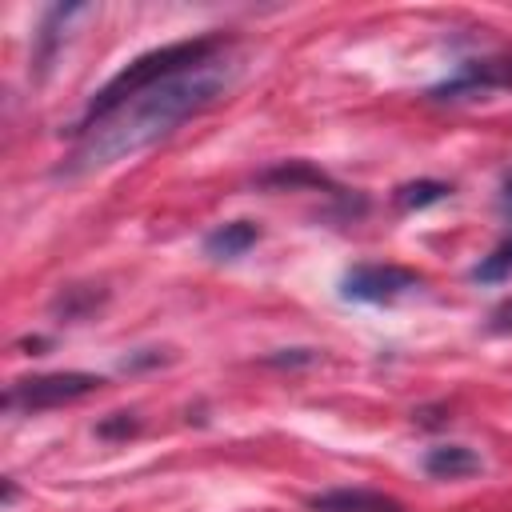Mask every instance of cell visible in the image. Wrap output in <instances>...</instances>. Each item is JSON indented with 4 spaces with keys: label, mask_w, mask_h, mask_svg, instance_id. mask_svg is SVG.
Masks as SVG:
<instances>
[{
    "label": "cell",
    "mask_w": 512,
    "mask_h": 512,
    "mask_svg": "<svg viewBox=\"0 0 512 512\" xmlns=\"http://www.w3.org/2000/svg\"><path fill=\"white\" fill-rule=\"evenodd\" d=\"M260 184H264V188H300V184L332 188V180H328L324 172H316L312 164H304V160H288V164H276V168L260 172Z\"/></svg>",
    "instance_id": "9"
},
{
    "label": "cell",
    "mask_w": 512,
    "mask_h": 512,
    "mask_svg": "<svg viewBox=\"0 0 512 512\" xmlns=\"http://www.w3.org/2000/svg\"><path fill=\"white\" fill-rule=\"evenodd\" d=\"M232 76H236V60L224 48L192 68H180V72L140 88L112 112H104L88 124H76V148L68 152L60 172L84 176V172H100V168L140 156L144 148H152L168 132H176L188 116L216 104L228 92Z\"/></svg>",
    "instance_id": "1"
},
{
    "label": "cell",
    "mask_w": 512,
    "mask_h": 512,
    "mask_svg": "<svg viewBox=\"0 0 512 512\" xmlns=\"http://www.w3.org/2000/svg\"><path fill=\"white\" fill-rule=\"evenodd\" d=\"M420 284H424L420 272L400 268V264H356L340 276V296L356 304H388L396 296L416 292Z\"/></svg>",
    "instance_id": "4"
},
{
    "label": "cell",
    "mask_w": 512,
    "mask_h": 512,
    "mask_svg": "<svg viewBox=\"0 0 512 512\" xmlns=\"http://www.w3.org/2000/svg\"><path fill=\"white\" fill-rule=\"evenodd\" d=\"M312 512H404L396 496H384L376 488H324L304 500Z\"/></svg>",
    "instance_id": "6"
},
{
    "label": "cell",
    "mask_w": 512,
    "mask_h": 512,
    "mask_svg": "<svg viewBox=\"0 0 512 512\" xmlns=\"http://www.w3.org/2000/svg\"><path fill=\"white\" fill-rule=\"evenodd\" d=\"M256 240H260V228H256L252 220H228V224H220V228H212V232L204 236V252H208L212 260H236V256H244Z\"/></svg>",
    "instance_id": "7"
},
{
    "label": "cell",
    "mask_w": 512,
    "mask_h": 512,
    "mask_svg": "<svg viewBox=\"0 0 512 512\" xmlns=\"http://www.w3.org/2000/svg\"><path fill=\"white\" fill-rule=\"evenodd\" d=\"M96 304H100V292H92V288H64L52 300V312H64V320H76V316H84Z\"/></svg>",
    "instance_id": "12"
},
{
    "label": "cell",
    "mask_w": 512,
    "mask_h": 512,
    "mask_svg": "<svg viewBox=\"0 0 512 512\" xmlns=\"http://www.w3.org/2000/svg\"><path fill=\"white\" fill-rule=\"evenodd\" d=\"M488 328H492V332H512V296H508V300H500V304L492 308Z\"/></svg>",
    "instance_id": "14"
},
{
    "label": "cell",
    "mask_w": 512,
    "mask_h": 512,
    "mask_svg": "<svg viewBox=\"0 0 512 512\" xmlns=\"http://www.w3.org/2000/svg\"><path fill=\"white\" fill-rule=\"evenodd\" d=\"M504 276H512V236H508L504 244H496V248L472 268V280H480V284H496V280H504Z\"/></svg>",
    "instance_id": "11"
},
{
    "label": "cell",
    "mask_w": 512,
    "mask_h": 512,
    "mask_svg": "<svg viewBox=\"0 0 512 512\" xmlns=\"http://www.w3.org/2000/svg\"><path fill=\"white\" fill-rule=\"evenodd\" d=\"M224 48H228V36L212 32V36H188V40H172V44H160V48L140 52V56L128 60L104 88L92 92V100H88L80 124H88V120L112 112L116 104H124V100L136 96L140 88H148V84H156V80H164V76H172V72H180V68H192V64H200V60L224 52Z\"/></svg>",
    "instance_id": "2"
},
{
    "label": "cell",
    "mask_w": 512,
    "mask_h": 512,
    "mask_svg": "<svg viewBox=\"0 0 512 512\" xmlns=\"http://www.w3.org/2000/svg\"><path fill=\"white\" fill-rule=\"evenodd\" d=\"M136 428H140V420H136L132 412H112V420H100V424H96L100 436H128V432H136Z\"/></svg>",
    "instance_id": "13"
},
{
    "label": "cell",
    "mask_w": 512,
    "mask_h": 512,
    "mask_svg": "<svg viewBox=\"0 0 512 512\" xmlns=\"http://www.w3.org/2000/svg\"><path fill=\"white\" fill-rule=\"evenodd\" d=\"M104 376L96 372H40V376H24L12 380L4 392V408L8 412H44V408H60V404H76L92 392H100Z\"/></svg>",
    "instance_id": "3"
},
{
    "label": "cell",
    "mask_w": 512,
    "mask_h": 512,
    "mask_svg": "<svg viewBox=\"0 0 512 512\" xmlns=\"http://www.w3.org/2000/svg\"><path fill=\"white\" fill-rule=\"evenodd\" d=\"M312 360H316L312 348H288L280 356H268V364H312Z\"/></svg>",
    "instance_id": "15"
},
{
    "label": "cell",
    "mask_w": 512,
    "mask_h": 512,
    "mask_svg": "<svg viewBox=\"0 0 512 512\" xmlns=\"http://www.w3.org/2000/svg\"><path fill=\"white\" fill-rule=\"evenodd\" d=\"M424 472L436 480H460V476L480 472V456L464 444H436L424 452Z\"/></svg>",
    "instance_id": "8"
},
{
    "label": "cell",
    "mask_w": 512,
    "mask_h": 512,
    "mask_svg": "<svg viewBox=\"0 0 512 512\" xmlns=\"http://www.w3.org/2000/svg\"><path fill=\"white\" fill-rule=\"evenodd\" d=\"M492 88H512V56H484V60H464L448 80L428 88V100H464L476 92Z\"/></svg>",
    "instance_id": "5"
},
{
    "label": "cell",
    "mask_w": 512,
    "mask_h": 512,
    "mask_svg": "<svg viewBox=\"0 0 512 512\" xmlns=\"http://www.w3.org/2000/svg\"><path fill=\"white\" fill-rule=\"evenodd\" d=\"M500 212L512 220V176L504 180V188H500Z\"/></svg>",
    "instance_id": "16"
},
{
    "label": "cell",
    "mask_w": 512,
    "mask_h": 512,
    "mask_svg": "<svg viewBox=\"0 0 512 512\" xmlns=\"http://www.w3.org/2000/svg\"><path fill=\"white\" fill-rule=\"evenodd\" d=\"M452 188L444 180H412V184H400L396 188V204L400 208H428V204H440Z\"/></svg>",
    "instance_id": "10"
}]
</instances>
